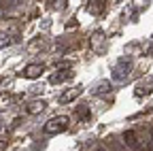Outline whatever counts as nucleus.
I'll list each match as a JSON object with an SVG mask.
<instances>
[{"label":"nucleus","instance_id":"nucleus-7","mask_svg":"<svg viewBox=\"0 0 153 151\" xmlns=\"http://www.w3.org/2000/svg\"><path fill=\"white\" fill-rule=\"evenodd\" d=\"M81 94V87H74V89H68V91H64L62 96H60V102L62 104H66V102H70V100H74L76 96Z\"/></svg>","mask_w":153,"mask_h":151},{"label":"nucleus","instance_id":"nucleus-13","mask_svg":"<svg viewBox=\"0 0 153 151\" xmlns=\"http://www.w3.org/2000/svg\"><path fill=\"white\" fill-rule=\"evenodd\" d=\"M85 106H87V104H81V106H79V115H81V117H87V109H85Z\"/></svg>","mask_w":153,"mask_h":151},{"label":"nucleus","instance_id":"nucleus-9","mask_svg":"<svg viewBox=\"0 0 153 151\" xmlns=\"http://www.w3.org/2000/svg\"><path fill=\"white\" fill-rule=\"evenodd\" d=\"M111 89V83H106V81H102V83H98V87L94 89V94H106Z\"/></svg>","mask_w":153,"mask_h":151},{"label":"nucleus","instance_id":"nucleus-2","mask_svg":"<svg viewBox=\"0 0 153 151\" xmlns=\"http://www.w3.org/2000/svg\"><path fill=\"white\" fill-rule=\"evenodd\" d=\"M68 117L66 115H57V117H51L45 126H43V130H45V134H60V132H64L66 128H68Z\"/></svg>","mask_w":153,"mask_h":151},{"label":"nucleus","instance_id":"nucleus-3","mask_svg":"<svg viewBox=\"0 0 153 151\" xmlns=\"http://www.w3.org/2000/svg\"><path fill=\"white\" fill-rule=\"evenodd\" d=\"M153 91V77H145L136 83V96H149Z\"/></svg>","mask_w":153,"mask_h":151},{"label":"nucleus","instance_id":"nucleus-4","mask_svg":"<svg viewBox=\"0 0 153 151\" xmlns=\"http://www.w3.org/2000/svg\"><path fill=\"white\" fill-rule=\"evenodd\" d=\"M123 141H126L132 149H136V151H143V149H145V147L138 143V134H136L134 130H128V132H126V134H123Z\"/></svg>","mask_w":153,"mask_h":151},{"label":"nucleus","instance_id":"nucleus-10","mask_svg":"<svg viewBox=\"0 0 153 151\" xmlns=\"http://www.w3.org/2000/svg\"><path fill=\"white\" fill-rule=\"evenodd\" d=\"M104 9V2H89V13H100Z\"/></svg>","mask_w":153,"mask_h":151},{"label":"nucleus","instance_id":"nucleus-5","mask_svg":"<svg viewBox=\"0 0 153 151\" xmlns=\"http://www.w3.org/2000/svg\"><path fill=\"white\" fill-rule=\"evenodd\" d=\"M41 72H43V66L41 64H28L22 72V77L26 79H36V77H41Z\"/></svg>","mask_w":153,"mask_h":151},{"label":"nucleus","instance_id":"nucleus-11","mask_svg":"<svg viewBox=\"0 0 153 151\" xmlns=\"http://www.w3.org/2000/svg\"><path fill=\"white\" fill-rule=\"evenodd\" d=\"M102 41H104V39H102V32H96V34H94V47H96V49H100Z\"/></svg>","mask_w":153,"mask_h":151},{"label":"nucleus","instance_id":"nucleus-8","mask_svg":"<svg viewBox=\"0 0 153 151\" xmlns=\"http://www.w3.org/2000/svg\"><path fill=\"white\" fill-rule=\"evenodd\" d=\"M47 106V102L45 100H34L30 106H28V113H38V111H43Z\"/></svg>","mask_w":153,"mask_h":151},{"label":"nucleus","instance_id":"nucleus-14","mask_svg":"<svg viewBox=\"0 0 153 151\" xmlns=\"http://www.w3.org/2000/svg\"><path fill=\"white\" fill-rule=\"evenodd\" d=\"M147 53H149V55H151V58H153V45L149 47V51H147Z\"/></svg>","mask_w":153,"mask_h":151},{"label":"nucleus","instance_id":"nucleus-15","mask_svg":"<svg viewBox=\"0 0 153 151\" xmlns=\"http://www.w3.org/2000/svg\"><path fill=\"white\" fill-rule=\"evenodd\" d=\"M96 151H106V149H104V147H98V149H96Z\"/></svg>","mask_w":153,"mask_h":151},{"label":"nucleus","instance_id":"nucleus-6","mask_svg":"<svg viewBox=\"0 0 153 151\" xmlns=\"http://www.w3.org/2000/svg\"><path fill=\"white\" fill-rule=\"evenodd\" d=\"M70 77H72V70H70V68L57 70L55 74H51V83H62V81H66V79H70Z\"/></svg>","mask_w":153,"mask_h":151},{"label":"nucleus","instance_id":"nucleus-1","mask_svg":"<svg viewBox=\"0 0 153 151\" xmlns=\"http://www.w3.org/2000/svg\"><path fill=\"white\" fill-rule=\"evenodd\" d=\"M130 70H132V60L130 58H121L117 64L113 66V81H117V83H121V81H126L128 79V74H130Z\"/></svg>","mask_w":153,"mask_h":151},{"label":"nucleus","instance_id":"nucleus-12","mask_svg":"<svg viewBox=\"0 0 153 151\" xmlns=\"http://www.w3.org/2000/svg\"><path fill=\"white\" fill-rule=\"evenodd\" d=\"M147 151H153V128L149 132V147H147Z\"/></svg>","mask_w":153,"mask_h":151}]
</instances>
